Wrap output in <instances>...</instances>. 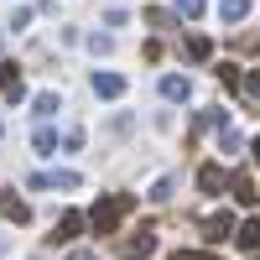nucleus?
Here are the masks:
<instances>
[{"label":"nucleus","mask_w":260,"mask_h":260,"mask_svg":"<svg viewBox=\"0 0 260 260\" xmlns=\"http://www.w3.org/2000/svg\"><path fill=\"white\" fill-rule=\"evenodd\" d=\"M136 208V192H110V198H99L94 208H89V224H94V234H115L120 229V219Z\"/></svg>","instance_id":"nucleus-1"},{"label":"nucleus","mask_w":260,"mask_h":260,"mask_svg":"<svg viewBox=\"0 0 260 260\" xmlns=\"http://www.w3.org/2000/svg\"><path fill=\"white\" fill-rule=\"evenodd\" d=\"M198 229H203V240H208V245H224L229 234H234V213H229V208L203 213V219H198Z\"/></svg>","instance_id":"nucleus-2"},{"label":"nucleus","mask_w":260,"mask_h":260,"mask_svg":"<svg viewBox=\"0 0 260 260\" xmlns=\"http://www.w3.org/2000/svg\"><path fill=\"white\" fill-rule=\"evenodd\" d=\"M0 99H6V104H21V99H26V78H21L16 62H0Z\"/></svg>","instance_id":"nucleus-3"},{"label":"nucleus","mask_w":260,"mask_h":260,"mask_svg":"<svg viewBox=\"0 0 260 260\" xmlns=\"http://www.w3.org/2000/svg\"><path fill=\"white\" fill-rule=\"evenodd\" d=\"M120 255H125V260H151V255H156V229L146 224L141 234H130V240L120 245Z\"/></svg>","instance_id":"nucleus-4"},{"label":"nucleus","mask_w":260,"mask_h":260,"mask_svg":"<svg viewBox=\"0 0 260 260\" xmlns=\"http://www.w3.org/2000/svg\"><path fill=\"white\" fill-rule=\"evenodd\" d=\"M0 219H6V224H26L31 219V203L21 198L16 187H6V192H0Z\"/></svg>","instance_id":"nucleus-5"},{"label":"nucleus","mask_w":260,"mask_h":260,"mask_svg":"<svg viewBox=\"0 0 260 260\" xmlns=\"http://www.w3.org/2000/svg\"><path fill=\"white\" fill-rule=\"evenodd\" d=\"M89 89H94V99H125V73H94L89 78Z\"/></svg>","instance_id":"nucleus-6"},{"label":"nucleus","mask_w":260,"mask_h":260,"mask_svg":"<svg viewBox=\"0 0 260 260\" xmlns=\"http://www.w3.org/2000/svg\"><path fill=\"white\" fill-rule=\"evenodd\" d=\"M161 99H167V104H187V99H192V78H187V73H167V78H161Z\"/></svg>","instance_id":"nucleus-7"},{"label":"nucleus","mask_w":260,"mask_h":260,"mask_svg":"<svg viewBox=\"0 0 260 260\" xmlns=\"http://www.w3.org/2000/svg\"><path fill=\"white\" fill-rule=\"evenodd\" d=\"M83 224H89V213H78V208H62V219H57V245H68V240H78L83 234Z\"/></svg>","instance_id":"nucleus-8"},{"label":"nucleus","mask_w":260,"mask_h":260,"mask_svg":"<svg viewBox=\"0 0 260 260\" xmlns=\"http://www.w3.org/2000/svg\"><path fill=\"white\" fill-rule=\"evenodd\" d=\"M229 187H234V203H240V208H255L260 192H255V177H250V172H229Z\"/></svg>","instance_id":"nucleus-9"},{"label":"nucleus","mask_w":260,"mask_h":260,"mask_svg":"<svg viewBox=\"0 0 260 260\" xmlns=\"http://www.w3.org/2000/svg\"><path fill=\"white\" fill-rule=\"evenodd\" d=\"M224 182H229V172H224L219 161H203V167H198V187H203V192H213V198H219Z\"/></svg>","instance_id":"nucleus-10"},{"label":"nucleus","mask_w":260,"mask_h":260,"mask_svg":"<svg viewBox=\"0 0 260 260\" xmlns=\"http://www.w3.org/2000/svg\"><path fill=\"white\" fill-rule=\"evenodd\" d=\"M31 146H37V156H57V130L42 120V125L31 130Z\"/></svg>","instance_id":"nucleus-11"},{"label":"nucleus","mask_w":260,"mask_h":260,"mask_svg":"<svg viewBox=\"0 0 260 260\" xmlns=\"http://www.w3.org/2000/svg\"><path fill=\"white\" fill-rule=\"evenodd\" d=\"M234 245H240V250H260V219L234 224Z\"/></svg>","instance_id":"nucleus-12"},{"label":"nucleus","mask_w":260,"mask_h":260,"mask_svg":"<svg viewBox=\"0 0 260 260\" xmlns=\"http://www.w3.org/2000/svg\"><path fill=\"white\" fill-rule=\"evenodd\" d=\"M31 110H37V120H52V115H57V110H62V99H57V94H52V89H42V94H37V99H31Z\"/></svg>","instance_id":"nucleus-13"},{"label":"nucleus","mask_w":260,"mask_h":260,"mask_svg":"<svg viewBox=\"0 0 260 260\" xmlns=\"http://www.w3.org/2000/svg\"><path fill=\"white\" fill-rule=\"evenodd\" d=\"M47 187H57V192H78V187H83V177L62 167V172H47Z\"/></svg>","instance_id":"nucleus-14"},{"label":"nucleus","mask_w":260,"mask_h":260,"mask_svg":"<svg viewBox=\"0 0 260 260\" xmlns=\"http://www.w3.org/2000/svg\"><path fill=\"white\" fill-rule=\"evenodd\" d=\"M245 16H250V0H219V21L234 26V21H245Z\"/></svg>","instance_id":"nucleus-15"},{"label":"nucleus","mask_w":260,"mask_h":260,"mask_svg":"<svg viewBox=\"0 0 260 260\" xmlns=\"http://www.w3.org/2000/svg\"><path fill=\"white\" fill-rule=\"evenodd\" d=\"M141 16H146V26H156V31H172V26H177V16H172V11H156V6H146Z\"/></svg>","instance_id":"nucleus-16"},{"label":"nucleus","mask_w":260,"mask_h":260,"mask_svg":"<svg viewBox=\"0 0 260 260\" xmlns=\"http://www.w3.org/2000/svg\"><path fill=\"white\" fill-rule=\"evenodd\" d=\"M172 16H177V21H198L203 16V0H172Z\"/></svg>","instance_id":"nucleus-17"},{"label":"nucleus","mask_w":260,"mask_h":260,"mask_svg":"<svg viewBox=\"0 0 260 260\" xmlns=\"http://www.w3.org/2000/svg\"><path fill=\"white\" fill-rule=\"evenodd\" d=\"M187 57H192V62H208V57H213V42H208V37H192V42H187Z\"/></svg>","instance_id":"nucleus-18"},{"label":"nucleus","mask_w":260,"mask_h":260,"mask_svg":"<svg viewBox=\"0 0 260 260\" xmlns=\"http://www.w3.org/2000/svg\"><path fill=\"white\" fill-rule=\"evenodd\" d=\"M89 52H94V57L115 52V37H110V31H89Z\"/></svg>","instance_id":"nucleus-19"},{"label":"nucleus","mask_w":260,"mask_h":260,"mask_svg":"<svg viewBox=\"0 0 260 260\" xmlns=\"http://www.w3.org/2000/svg\"><path fill=\"white\" fill-rule=\"evenodd\" d=\"M213 73H219V83H224V89H240V68H234V62H219V68H213Z\"/></svg>","instance_id":"nucleus-20"},{"label":"nucleus","mask_w":260,"mask_h":260,"mask_svg":"<svg viewBox=\"0 0 260 260\" xmlns=\"http://www.w3.org/2000/svg\"><path fill=\"white\" fill-rule=\"evenodd\" d=\"M172 192H177V177H172V172H167V177H161L156 187H151V192H146V198H156V203H167V198H172Z\"/></svg>","instance_id":"nucleus-21"},{"label":"nucleus","mask_w":260,"mask_h":260,"mask_svg":"<svg viewBox=\"0 0 260 260\" xmlns=\"http://www.w3.org/2000/svg\"><path fill=\"white\" fill-rule=\"evenodd\" d=\"M167 260H224L219 250H172Z\"/></svg>","instance_id":"nucleus-22"},{"label":"nucleus","mask_w":260,"mask_h":260,"mask_svg":"<svg viewBox=\"0 0 260 260\" xmlns=\"http://www.w3.org/2000/svg\"><path fill=\"white\" fill-rule=\"evenodd\" d=\"M62 151H83V125H68V130H62Z\"/></svg>","instance_id":"nucleus-23"},{"label":"nucleus","mask_w":260,"mask_h":260,"mask_svg":"<svg viewBox=\"0 0 260 260\" xmlns=\"http://www.w3.org/2000/svg\"><path fill=\"white\" fill-rule=\"evenodd\" d=\"M31 26V6H16V16H11V31H26Z\"/></svg>","instance_id":"nucleus-24"},{"label":"nucleus","mask_w":260,"mask_h":260,"mask_svg":"<svg viewBox=\"0 0 260 260\" xmlns=\"http://www.w3.org/2000/svg\"><path fill=\"white\" fill-rule=\"evenodd\" d=\"M240 89H245V94H250V99H255V104H260V68H255V73H250V78H240Z\"/></svg>","instance_id":"nucleus-25"},{"label":"nucleus","mask_w":260,"mask_h":260,"mask_svg":"<svg viewBox=\"0 0 260 260\" xmlns=\"http://www.w3.org/2000/svg\"><path fill=\"white\" fill-rule=\"evenodd\" d=\"M68 260H99V255H94V250H73Z\"/></svg>","instance_id":"nucleus-26"},{"label":"nucleus","mask_w":260,"mask_h":260,"mask_svg":"<svg viewBox=\"0 0 260 260\" xmlns=\"http://www.w3.org/2000/svg\"><path fill=\"white\" fill-rule=\"evenodd\" d=\"M250 161H255V167H260V136H255V141H250Z\"/></svg>","instance_id":"nucleus-27"},{"label":"nucleus","mask_w":260,"mask_h":260,"mask_svg":"<svg viewBox=\"0 0 260 260\" xmlns=\"http://www.w3.org/2000/svg\"><path fill=\"white\" fill-rule=\"evenodd\" d=\"M6 250H11V234H0V255H6Z\"/></svg>","instance_id":"nucleus-28"},{"label":"nucleus","mask_w":260,"mask_h":260,"mask_svg":"<svg viewBox=\"0 0 260 260\" xmlns=\"http://www.w3.org/2000/svg\"><path fill=\"white\" fill-rule=\"evenodd\" d=\"M250 260H260V250H250Z\"/></svg>","instance_id":"nucleus-29"},{"label":"nucleus","mask_w":260,"mask_h":260,"mask_svg":"<svg viewBox=\"0 0 260 260\" xmlns=\"http://www.w3.org/2000/svg\"><path fill=\"white\" fill-rule=\"evenodd\" d=\"M0 42H6V31H0Z\"/></svg>","instance_id":"nucleus-30"},{"label":"nucleus","mask_w":260,"mask_h":260,"mask_svg":"<svg viewBox=\"0 0 260 260\" xmlns=\"http://www.w3.org/2000/svg\"><path fill=\"white\" fill-rule=\"evenodd\" d=\"M31 260H37V255H31Z\"/></svg>","instance_id":"nucleus-31"}]
</instances>
